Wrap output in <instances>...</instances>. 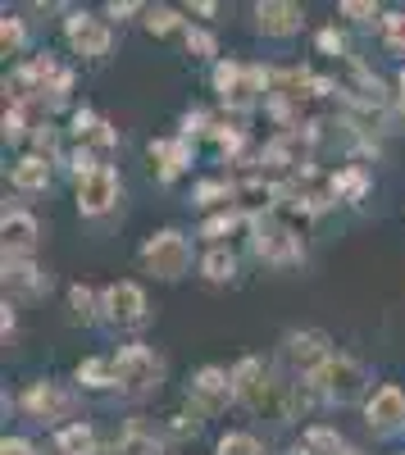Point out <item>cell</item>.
Masks as SVG:
<instances>
[{"instance_id":"obj_2","label":"cell","mask_w":405,"mask_h":455,"mask_svg":"<svg viewBox=\"0 0 405 455\" xmlns=\"http://www.w3.org/2000/svg\"><path fill=\"white\" fill-rule=\"evenodd\" d=\"M310 392L319 396V401H328V405H351V401H360L364 392H369V369H364L355 355H342V351H333L328 355L310 378Z\"/></svg>"},{"instance_id":"obj_24","label":"cell","mask_w":405,"mask_h":455,"mask_svg":"<svg viewBox=\"0 0 405 455\" xmlns=\"http://www.w3.org/2000/svg\"><path fill=\"white\" fill-rule=\"evenodd\" d=\"M78 383L91 387V392H105V387H115V360H105V355H91L78 364Z\"/></svg>"},{"instance_id":"obj_19","label":"cell","mask_w":405,"mask_h":455,"mask_svg":"<svg viewBox=\"0 0 405 455\" xmlns=\"http://www.w3.org/2000/svg\"><path fill=\"white\" fill-rule=\"evenodd\" d=\"M115 455H169V451H164V437L146 419H128L115 442Z\"/></svg>"},{"instance_id":"obj_43","label":"cell","mask_w":405,"mask_h":455,"mask_svg":"<svg viewBox=\"0 0 405 455\" xmlns=\"http://www.w3.org/2000/svg\"><path fill=\"white\" fill-rule=\"evenodd\" d=\"M36 156H42V160H55V156H60V150H55V132H51V128L36 132Z\"/></svg>"},{"instance_id":"obj_21","label":"cell","mask_w":405,"mask_h":455,"mask_svg":"<svg viewBox=\"0 0 405 455\" xmlns=\"http://www.w3.org/2000/svg\"><path fill=\"white\" fill-rule=\"evenodd\" d=\"M68 319H73V323H96V319H105L100 296H96L87 283H73V287H68Z\"/></svg>"},{"instance_id":"obj_4","label":"cell","mask_w":405,"mask_h":455,"mask_svg":"<svg viewBox=\"0 0 405 455\" xmlns=\"http://www.w3.org/2000/svg\"><path fill=\"white\" fill-rule=\"evenodd\" d=\"M164 383V364L151 347H123L115 355V387L128 396V401H146L155 396Z\"/></svg>"},{"instance_id":"obj_17","label":"cell","mask_w":405,"mask_h":455,"mask_svg":"<svg viewBox=\"0 0 405 455\" xmlns=\"http://www.w3.org/2000/svg\"><path fill=\"white\" fill-rule=\"evenodd\" d=\"M0 237H5V255H32L42 228H36V219L23 214V210H5V219H0Z\"/></svg>"},{"instance_id":"obj_38","label":"cell","mask_w":405,"mask_h":455,"mask_svg":"<svg viewBox=\"0 0 405 455\" xmlns=\"http://www.w3.org/2000/svg\"><path fill=\"white\" fill-rule=\"evenodd\" d=\"M100 124H105V119H100V114H96V109H87V105H83V109H78V114H73V137H78V141H87V137H91V132H96V128H100Z\"/></svg>"},{"instance_id":"obj_10","label":"cell","mask_w":405,"mask_h":455,"mask_svg":"<svg viewBox=\"0 0 405 455\" xmlns=\"http://www.w3.org/2000/svg\"><path fill=\"white\" fill-rule=\"evenodd\" d=\"M119 196H123L119 173L109 169V164H100L96 173H87V178L78 182V214H83V219H100V214H109V210L119 205Z\"/></svg>"},{"instance_id":"obj_47","label":"cell","mask_w":405,"mask_h":455,"mask_svg":"<svg viewBox=\"0 0 405 455\" xmlns=\"http://www.w3.org/2000/svg\"><path fill=\"white\" fill-rule=\"evenodd\" d=\"M342 455H364V451H355V446H346V451H342Z\"/></svg>"},{"instance_id":"obj_25","label":"cell","mask_w":405,"mask_h":455,"mask_svg":"<svg viewBox=\"0 0 405 455\" xmlns=\"http://www.w3.org/2000/svg\"><path fill=\"white\" fill-rule=\"evenodd\" d=\"M237 223H246V214H242L237 205H228V210H218V214H210V219L201 223V237H210V242L218 246V237H228Z\"/></svg>"},{"instance_id":"obj_40","label":"cell","mask_w":405,"mask_h":455,"mask_svg":"<svg viewBox=\"0 0 405 455\" xmlns=\"http://www.w3.org/2000/svg\"><path fill=\"white\" fill-rule=\"evenodd\" d=\"M319 51H323V55H333V60H342V51H346V42H342V32H333V28H323V32H319Z\"/></svg>"},{"instance_id":"obj_35","label":"cell","mask_w":405,"mask_h":455,"mask_svg":"<svg viewBox=\"0 0 405 455\" xmlns=\"http://www.w3.org/2000/svg\"><path fill=\"white\" fill-rule=\"evenodd\" d=\"M0 132H5V141H19L28 132V119H23V105H5V119H0Z\"/></svg>"},{"instance_id":"obj_26","label":"cell","mask_w":405,"mask_h":455,"mask_svg":"<svg viewBox=\"0 0 405 455\" xmlns=\"http://www.w3.org/2000/svg\"><path fill=\"white\" fill-rule=\"evenodd\" d=\"M333 182H338V196L342 201H360L364 192H369V173H364L360 164H346L342 173H333Z\"/></svg>"},{"instance_id":"obj_16","label":"cell","mask_w":405,"mask_h":455,"mask_svg":"<svg viewBox=\"0 0 405 455\" xmlns=\"http://www.w3.org/2000/svg\"><path fill=\"white\" fill-rule=\"evenodd\" d=\"M338 92H346V96H351L355 105H364V109H383V83H378L360 60H346V64H342Z\"/></svg>"},{"instance_id":"obj_15","label":"cell","mask_w":405,"mask_h":455,"mask_svg":"<svg viewBox=\"0 0 405 455\" xmlns=\"http://www.w3.org/2000/svg\"><path fill=\"white\" fill-rule=\"evenodd\" d=\"M301 23H306V10L291 5V0H260L255 5V28L265 36H291L301 32Z\"/></svg>"},{"instance_id":"obj_39","label":"cell","mask_w":405,"mask_h":455,"mask_svg":"<svg viewBox=\"0 0 405 455\" xmlns=\"http://www.w3.org/2000/svg\"><path fill=\"white\" fill-rule=\"evenodd\" d=\"M169 433H173V437H196V433H201V414H196V410H192V414H173Z\"/></svg>"},{"instance_id":"obj_46","label":"cell","mask_w":405,"mask_h":455,"mask_svg":"<svg viewBox=\"0 0 405 455\" xmlns=\"http://www.w3.org/2000/svg\"><path fill=\"white\" fill-rule=\"evenodd\" d=\"M396 87H401V105H405V68H401V78H396Z\"/></svg>"},{"instance_id":"obj_27","label":"cell","mask_w":405,"mask_h":455,"mask_svg":"<svg viewBox=\"0 0 405 455\" xmlns=\"http://www.w3.org/2000/svg\"><path fill=\"white\" fill-rule=\"evenodd\" d=\"M218 201H237V187L224 182V178H205V182H196L192 205H218Z\"/></svg>"},{"instance_id":"obj_5","label":"cell","mask_w":405,"mask_h":455,"mask_svg":"<svg viewBox=\"0 0 405 455\" xmlns=\"http://www.w3.org/2000/svg\"><path fill=\"white\" fill-rule=\"evenodd\" d=\"M246 228H250V251L260 255L265 264H274V269H287V264L306 259V242L291 233L278 214H260V219H250Z\"/></svg>"},{"instance_id":"obj_8","label":"cell","mask_w":405,"mask_h":455,"mask_svg":"<svg viewBox=\"0 0 405 455\" xmlns=\"http://www.w3.org/2000/svg\"><path fill=\"white\" fill-rule=\"evenodd\" d=\"M187 396L196 405V414H218V410H228V401H237L233 392V373L228 369H218V364H205L192 373V383H187Z\"/></svg>"},{"instance_id":"obj_34","label":"cell","mask_w":405,"mask_h":455,"mask_svg":"<svg viewBox=\"0 0 405 455\" xmlns=\"http://www.w3.org/2000/svg\"><path fill=\"white\" fill-rule=\"evenodd\" d=\"M214 141H218V150H224L228 160L246 156V132L242 128H214Z\"/></svg>"},{"instance_id":"obj_20","label":"cell","mask_w":405,"mask_h":455,"mask_svg":"<svg viewBox=\"0 0 405 455\" xmlns=\"http://www.w3.org/2000/svg\"><path fill=\"white\" fill-rule=\"evenodd\" d=\"M10 182L19 187V192H46V187H51V160H42V156H23V160L14 164Z\"/></svg>"},{"instance_id":"obj_18","label":"cell","mask_w":405,"mask_h":455,"mask_svg":"<svg viewBox=\"0 0 405 455\" xmlns=\"http://www.w3.org/2000/svg\"><path fill=\"white\" fill-rule=\"evenodd\" d=\"M5 287L19 296H42L51 287V274L32 264V255H5Z\"/></svg>"},{"instance_id":"obj_23","label":"cell","mask_w":405,"mask_h":455,"mask_svg":"<svg viewBox=\"0 0 405 455\" xmlns=\"http://www.w3.org/2000/svg\"><path fill=\"white\" fill-rule=\"evenodd\" d=\"M201 274H205V283H233L237 278V255L228 246H210V255L201 259Z\"/></svg>"},{"instance_id":"obj_32","label":"cell","mask_w":405,"mask_h":455,"mask_svg":"<svg viewBox=\"0 0 405 455\" xmlns=\"http://www.w3.org/2000/svg\"><path fill=\"white\" fill-rule=\"evenodd\" d=\"M383 46L392 55H405V10L401 14H383Z\"/></svg>"},{"instance_id":"obj_7","label":"cell","mask_w":405,"mask_h":455,"mask_svg":"<svg viewBox=\"0 0 405 455\" xmlns=\"http://www.w3.org/2000/svg\"><path fill=\"white\" fill-rule=\"evenodd\" d=\"M19 405H23L28 419H36V424H60V419H68V414H73L78 396H73L64 383H51V378H42V383H32V387L23 392Z\"/></svg>"},{"instance_id":"obj_22","label":"cell","mask_w":405,"mask_h":455,"mask_svg":"<svg viewBox=\"0 0 405 455\" xmlns=\"http://www.w3.org/2000/svg\"><path fill=\"white\" fill-rule=\"evenodd\" d=\"M55 455H96V433L87 424H68L55 433Z\"/></svg>"},{"instance_id":"obj_42","label":"cell","mask_w":405,"mask_h":455,"mask_svg":"<svg viewBox=\"0 0 405 455\" xmlns=\"http://www.w3.org/2000/svg\"><path fill=\"white\" fill-rule=\"evenodd\" d=\"M0 455H36V446L28 437H5L0 442Z\"/></svg>"},{"instance_id":"obj_37","label":"cell","mask_w":405,"mask_h":455,"mask_svg":"<svg viewBox=\"0 0 405 455\" xmlns=\"http://www.w3.org/2000/svg\"><path fill=\"white\" fill-rule=\"evenodd\" d=\"M201 132H214V124H210V114L205 109H187V114H182V137H201Z\"/></svg>"},{"instance_id":"obj_36","label":"cell","mask_w":405,"mask_h":455,"mask_svg":"<svg viewBox=\"0 0 405 455\" xmlns=\"http://www.w3.org/2000/svg\"><path fill=\"white\" fill-rule=\"evenodd\" d=\"M342 14L355 19V23H374V19H383L374 0H342Z\"/></svg>"},{"instance_id":"obj_41","label":"cell","mask_w":405,"mask_h":455,"mask_svg":"<svg viewBox=\"0 0 405 455\" xmlns=\"http://www.w3.org/2000/svg\"><path fill=\"white\" fill-rule=\"evenodd\" d=\"M151 5H137V0H115V5H105L109 19H128V14H146Z\"/></svg>"},{"instance_id":"obj_12","label":"cell","mask_w":405,"mask_h":455,"mask_svg":"<svg viewBox=\"0 0 405 455\" xmlns=\"http://www.w3.org/2000/svg\"><path fill=\"white\" fill-rule=\"evenodd\" d=\"M364 424H369V433L378 437H392L405 428V392L396 383H383L369 401H364Z\"/></svg>"},{"instance_id":"obj_11","label":"cell","mask_w":405,"mask_h":455,"mask_svg":"<svg viewBox=\"0 0 405 455\" xmlns=\"http://www.w3.org/2000/svg\"><path fill=\"white\" fill-rule=\"evenodd\" d=\"M64 36H68V46L78 51V55H87V60H100V55H109V46H115V32H109V23H100V19L87 14V10H73V14L64 19Z\"/></svg>"},{"instance_id":"obj_44","label":"cell","mask_w":405,"mask_h":455,"mask_svg":"<svg viewBox=\"0 0 405 455\" xmlns=\"http://www.w3.org/2000/svg\"><path fill=\"white\" fill-rule=\"evenodd\" d=\"M0 323H5V337H14L19 319H14V306H10V300H5V315H0Z\"/></svg>"},{"instance_id":"obj_6","label":"cell","mask_w":405,"mask_h":455,"mask_svg":"<svg viewBox=\"0 0 405 455\" xmlns=\"http://www.w3.org/2000/svg\"><path fill=\"white\" fill-rule=\"evenodd\" d=\"M141 269L160 278V283H173L192 269V242L178 233V228H164V233H151L141 246Z\"/></svg>"},{"instance_id":"obj_30","label":"cell","mask_w":405,"mask_h":455,"mask_svg":"<svg viewBox=\"0 0 405 455\" xmlns=\"http://www.w3.org/2000/svg\"><path fill=\"white\" fill-rule=\"evenodd\" d=\"M23 46H28L23 19L19 14H5V23H0V51H5V55H23Z\"/></svg>"},{"instance_id":"obj_33","label":"cell","mask_w":405,"mask_h":455,"mask_svg":"<svg viewBox=\"0 0 405 455\" xmlns=\"http://www.w3.org/2000/svg\"><path fill=\"white\" fill-rule=\"evenodd\" d=\"M182 36H187V51H192L196 60H214V55H218V42H214L205 28H187Z\"/></svg>"},{"instance_id":"obj_31","label":"cell","mask_w":405,"mask_h":455,"mask_svg":"<svg viewBox=\"0 0 405 455\" xmlns=\"http://www.w3.org/2000/svg\"><path fill=\"white\" fill-rule=\"evenodd\" d=\"M146 28H151L155 36H173V32L182 28V19H178V10H169V5H151V10H146Z\"/></svg>"},{"instance_id":"obj_14","label":"cell","mask_w":405,"mask_h":455,"mask_svg":"<svg viewBox=\"0 0 405 455\" xmlns=\"http://www.w3.org/2000/svg\"><path fill=\"white\" fill-rule=\"evenodd\" d=\"M146 156H151V169H155L160 182H173L192 164V141L187 137H155L151 146H146Z\"/></svg>"},{"instance_id":"obj_9","label":"cell","mask_w":405,"mask_h":455,"mask_svg":"<svg viewBox=\"0 0 405 455\" xmlns=\"http://www.w3.org/2000/svg\"><path fill=\"white\" fill-rule=\"evenodd\" d=\"M100 306H105V319L115 328H141L151 319V306H146V291L137 283H109L100 291Z\"/></svg>"},{"instance_id":"obj_1","label":"cell","mask_w":405,"mask_h":455,"mask_svg":"<svg viewBox=\"0 0 405 455\" xmlns=\"http://www.w3.org/2000/svg\"><path fill=\"white\" fill-rule=\"evenodd\" d=\"M233 392H237V405H246L250 414H265L269 424H287L291 405H297V387L282 383V378L255 355L233 364Z\"/></svg>"},{"instance_id":"obj_45","label":"cell","mask_w":405,"mask_h":455,"mask_svg":"<svg viewBox=\"0 0 405 455\" xmlns=\"http://www.w3.org/2000/svg\"><path fill=\"white\" fill-rule=\"evenodd\" d=\"M287 455H314V451H310V446H306V442H297V446H291V451H287Z\"/></svg>"},{"instance_id":"obj_13","label":"cell","mask_w":405,"mask_h":455,"mask_svg":"<svg viewBox=\"0 0 405 455\" xmlns=\"http://www.w3.org/2000/svg\"><path fill=\"white\" fill-rule=\"evenodd\" d=\"M282 355L310 378L328 355H333V341H328V332H319V328H301V332H287L282 337Z\"/></svg>"},{"instance_id":"obj_3","label":"cell","mask_w":405,"mask_h":455,"mask_svg":"<svg viewBox=\"0 0 405 455\" xmlns=\"http://www.w3.org/2000/svg\"><path fill=\"white\" fill-rule=\"evenodd\" d=\"M214 92L228 109L246 114L260 100H269V68L260 64H242V60H218L214 64Z\"/></svg>"},{"instance_id":"obj_29","label":"cell","mask_w":405,"mask_h":455,"mask_svg":"<svg viewBox=\"0 0 405 455\" xmlns=\"http://www.w3.org/2000/svg\"><path fill=\"white\" fill-rule=\"evenodd\" d=\"M214 455H269L260 446V437H250V433H228V437H218Z\"/></svg>"},{"instance_id":"obj_28","label":"cell","mask_w":405,"mask_h":455,"mask_svg":"<svg viewBox=\"0 0 405 455\" xmlns=\"http://www.w3.org/2000/svg\"><path fill=\"white\" fill-rule=\"evenodd\" d=\"M314 455H342L346 451V442L338 437V428H323V424H314V428H306V437H301Z\"/></svg>"}]
</instances>
